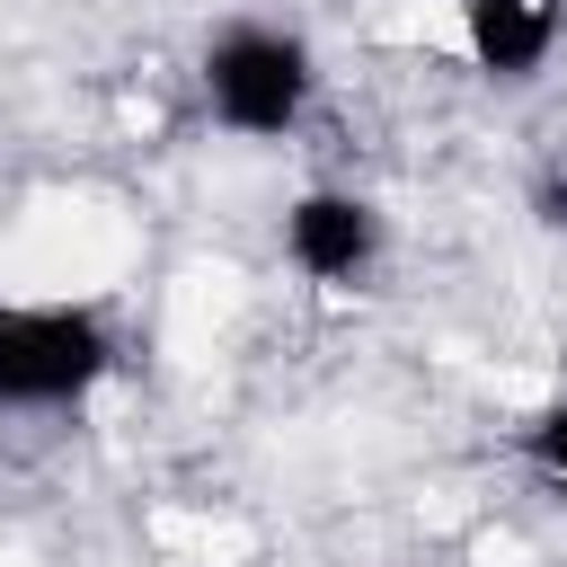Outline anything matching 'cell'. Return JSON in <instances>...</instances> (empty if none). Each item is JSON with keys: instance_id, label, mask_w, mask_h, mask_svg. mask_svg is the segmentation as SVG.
Masks as SVG:
<instances>
[{"instance_id": "cell-1", "label": "cell", "mask_w": 567, "mask_h": 567, "mask_svg": "<svg viewBox=\"0 0 567 567\" xmlns=\"http://www.w3.org/2000/svg\"><path fill=\"white\" fill-rule=\"evenodd\" d=\"M195 89H204V115L239 142H284L310 97H319V53L310 35L292 27H266V18H230L204 35V62H195Z\"/></svg>"}, {"instance_id": "cell-2", "label": "cell", "mask_w": 567, "mask_h": 567, "mask_svg": "<svg viewBox=\"0 0 567 567\" xmlns=\"http://www.w3.org/2000/svg\"><path fill=\"white\" fill-rule=\"evenodd\" d=\"M115 372V328L89 301H0V408H80Z\"/></svg>"}, {"instance_id": "cell-3", "label": "cell", "mask_w": 567, "mask_h": 567, "mask_svg": "<svg viewBox=\"0 0 567 567\" xmlns=\"http://www.w3.org/2000/svg\"><path fill=\"white\" fill-rule=\"evenodd\" d=\"M381 248H390V221H381V204L354 195V186H301V195L284 204V266H292L301 284L346 292V284H363V275L381 266Z\"/></svg>"}, {"instance_id": "cell-4", "label": "cell", "mask_w": 567, "mask_h": 567, "mask_svg": "<svg viewBox=\"0 0 567 567\" xmlns=\"http://www.w3.org/2000/svg\"><path fill=\"white\" fill-rule=\"evenodd\" d=\"M567 35V0H461V44L487 80H540Z\"/></svg>"}, {"instance_id": "cell-5", "label": "cell", "mask_w": 567, "mask_h": 567, "mask_svg": "<svg viewBox=\"0 0 567 567\" xmlns=\"http://www.w3.org/2000/svg\"><path fill=\"white\" fill-rule=\"evenodd\" d=\"M523 461H532L540 478H558V487H567V399H549V408L523 425Z\"/></svg>"}, {"instance_id": "cell-6", "label": "cell", "mask_w": 567, "mask_h": 567, "mask_svg": "<svg viewBox=\"0 0 567 567\" xmlns=\"http://www.w3.org/2000/svg\"><path fill=\"white\" fill-rule=\"evenodd\" d=\"M532 221H540V230H558V239H567V159H549V168H540V177H532Z\"/></svg>"}]
</instances>
